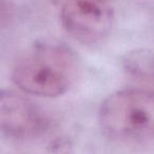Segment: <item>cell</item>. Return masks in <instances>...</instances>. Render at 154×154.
<instances>
[{"label":"cell","mask_w":154,"mask_h":154,"mask_svg":"<svg viewBox=\"0 0 154 154\" xmlns=\"http://www.w3.org/2000/svg\"><path fill=\"white\" fill-rule=\"evenodd\" d=\"M111 0H64L60 21L70 36L84 45L103 40L113 26Z\"/></svg>","instance_id":"277c9868"},{"label":"cell","mask_w":154,"mask_h":154,"mask_svg":"<svg viewBox=\"0 0 154 154\" xmlns=\"http://www.w3.org/2000/svg\"><path fill=\"white\" fill-rule=\"evenodd\" d=\"M122 69L128 77L140 84H153V54L145 49L133 50L122 58Z\"/></svg>","instance_id":"5b68a950"},{"label":"cell","mask_w":154,"mask_h":154,"mask_svg":"<svg viewBox=\"0 0 154 154\" xmlns=\"http://www.w3.org/2000/svg\"><path fill=\"white\" fill-rule=\"evenodd\" d=\"M19 154H74V152L68 137L52 134L50 131L39 138L21 145Z\"/></svg>","instance_id":"8992f818"},{"label":"cell","mask_w":154,"mask_h":154,"mask_svg":"<svg viewBox=\"0 0 154 154\" xmlns=\"http://www.w3.org/2000/svg\"><path fill=\"white\" fill-rule=\"evenodd\" d=\"M98 122L109 138L126 143L152 140L154 96L152 90L132 88L109 95L100 105Z\"/></svg>","instance_id":"7a4b0ae2"},{"label":"cell","mask_w":154,"mask_h":154,"mask_svg":"<svg viewBox=\"0 0 154 154\" xmlns=\"http://www.w3.org/2000/svg\"><path fill=\"white\" fill-rule=\"evenodd\" d=\"M50 131V119L36 103L16 91L0 89V138L24 145Z\"/></svg>","instance_id":"3957f363"},{"label":"cell","mask_w":154,"mask_h":154,"mask_svg":"<svg viewBox=\"0 0 154 154\" xmlns=\"http://www.w3.org/2000/svg\"><path fill=\"white\" fill-rule=\"evenodd\" d=\"M78 73V59L64 43L45 41L26 50L16 61L12 80L21 91L39 97L66 93Z\"/></svg>","instance_id":"6da1fadb"}]
</instances>
